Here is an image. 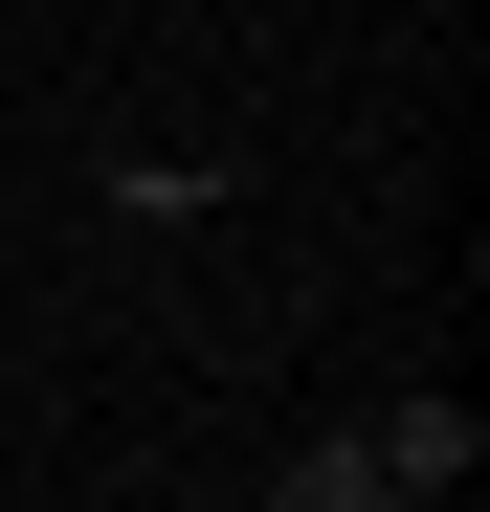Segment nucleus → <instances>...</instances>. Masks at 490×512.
Segmentation results:
<instances>
[{
  "label": "nucleus",
  "instance_id": "f257e3e1",
  "mask_svg": "<svg viewBox=\"0 0 490 512\" xmlns=\"http://www.w3.org/2000/svg\"><path fill=\"white\" fill-rule=\"evenodd\" d=\"M357 446H379V490H401V512H468V401H379Z\"/></svg>",
  "mask_w": 490,
  "mask_h": 512
},
{
  "label": "nucleus",
  "instance_id": "f03ea898",
  "mask_svg": "<svg viewBox=\"0 0 490 512\" xmlns=\"http://www.w3.org/2000/svg\"><path fill=\"white\" fill-rule=\"evenodd\" d=\"M268 512H401V490H379L357 423H312V446H268Z\"/></svg>",
  "mask_w": 490,
  "mask_h": 512
}]
</instances>
